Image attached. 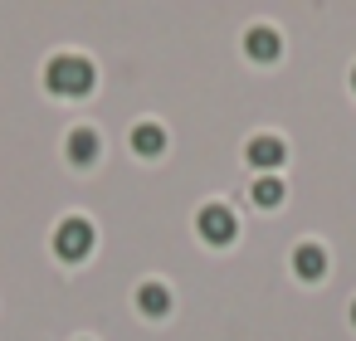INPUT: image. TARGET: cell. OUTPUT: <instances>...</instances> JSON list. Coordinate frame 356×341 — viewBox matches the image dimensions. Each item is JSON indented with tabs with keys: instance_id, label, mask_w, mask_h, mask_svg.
I'll return each mask as SVG.
<instances>
[{
	"instance_id": "1",
	"label": "cell",
	"mask_w": 356,
	"mask_h": 341,
	"mask_svg": "<svg viewBox=\"0 0 356 341\" xmlns=\"http://www.w3.org/2000/svg\"><path fill=\"white\" fill-rule=\"evenodd\" d=\"M44 83L49 93H64V98H83L93 88V64L83 54H54L49 69H44Z\"/></svg>"
},
{
	"instance_id": "2",
	"label": "cell",
	"mask_w": 356,
	"mask_h": 341,
	"mask_svg": "<svg viewBox=\"0 0 356 341\" xmlns=\"http://www.w3.org/2000/svg\"><path fill=\"white\" fill-rule=\"evenodd\" d=\"M54 253H59L64 263H83V258L93 253V219H83V215L59 219V229H54Z\"/></svg>"
},
{
	"instance_id": "3",
	"label": "cell",
	"mask_w": 356,
	"mask_h": 341,
	"mask_svg": "<svg viewBox=\"0 0 356 341\" xmlns=\"http://www.w3.org/2000/svg\"><path fill=\"white\" fill-rule=\"evenodd\" d=\"M195 229H200V239H205V244L225 249V244H234L239 219H234V210H229V205H205V210L195 215Z\"/></svg>"
},
{
	"instance_id": "4",
	"label": "cell",
	"mask_w": 356,
	"mask_h": 341,
	"mask_svg": "<svg viewBox=\"0 0 356 341\" xmlns=\"http://www.w3.org/2000/svg\"><path fill=\"white\" fill-rule=\"evenodd\" d=\"M244 54H249V59H259V64H273V59L283 54L278 30H273V25H249V35H244Z\"/></svg>"
},
{
	"instance_id": "5",
	"label": "cell",
	"mask_w": 356,
	"mask_h": 341,
	"mask_svg": "<svg viewBox=\"0 0 356 341\" xmlns=\"http://www.w3.org/2000/svg\"><path fill=\"white\" fill-rule=\"evenodd\" d=\"M244 156H249V166H259V171H278L283 166V156H288V147L278 142V137H254L249 147H244Z\"/></svg>"
},
{
	"instance_id": "6",
	"label": "cell",
	"mask_w": 356,
	"mask_h": 341,
	"mask_svg": "<svg viewBox=\"0 0 356 341\" xmlns=\"http://www.w3.org/2000/svg\"><path fill=\"white\" fill-rule=\"evenodd\" d=\"M293 273H298L302 283H317V278L327 273V249H322V244H298V249H293Z\"/></svg>"
},
{
	"instance_id": "7",
	"label": "cell",
	"mask_w": 356,
	"mask_h": 341,
	"mask_svg": "<svg viewBox=\"0 0 356 341\" xmlns=\"http://www.w3.org/2000/svg\"><path fill=\"white\" fill-rule=\"evenodd\" d=\"M98 147H103V142H98L93 127H74V132H69V161H74V166H93V161H98Z\"/></svg>"
},
{
	"instance_id": "8",
	"label": "cell",
	"mask_w": 356,
	"mask_h": 341,
	"mask_svg": "<svg viewBox=\"0 0 356 341\" xmlns=\"http://www.w3.org/2000/svg\"><path fill=\"white\" fill-rule=\"evenodd\" d=\"M137 307H142L147 317H166V312H171V288L156 283V278L142 283V288H137Z\"/></svg>"
},
{
	"instance_id": "9",
	"label": "cell",
	"mask_w": 356,
	"mask_h": 341,
	"mask_svg": "<svg viewBox=\"0 0 356 341\" xmlns=\"http://www.w3.org/2000/svg\"><path fill=\"white\" fill-rule=\"evenodd\" d=\"M161 147H166V132L156 122H137L132 127V151L137 156H161Z\"/></svg>"
},
{
	"instance_id": "10",
	"label": "cell",
	"mask_w": 356,
	"mask_h": 341,
	"mask_svg": "<svg viewBox=\"0 0 356 341\" xmlns=\"http://www.w3.org/2000/svg\"><path fill=\"white\" fill-rule=\"evenodd\" d=\"M283 195H288V190H283V181H278V176H264V181H254V205H259V210H273V205H283Z\"/></svg>"
},
{
	"instance_id": "11",
	"label": "cell",
	"mask_w": 356,
	"mask_h": 341,
	"mask_svg": "<svg viewBox=\"0 0 356 341\" xmlns=\"http://www.w3.org/2000/svg\"><path fill=\"white\" fill-rule=\"evenodd\" d=\"M351 322H356V302H351Z\"/></svg>"
},
{
	"instance_id": "12",
	"label": "cell",
	"mask_w": 356,
	"mask_h": 341,
	"mask_svg": "<svg viewBox=\"0 0 356 341\" xmlns=\"http://www.w3.org/2000/svg\"><path fill=\"white\" fill-rule=\"evenodd\" d=\"M351 88H356V69H351Z\"/></svg>"
}]
</instances>
